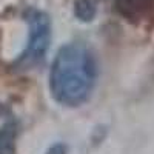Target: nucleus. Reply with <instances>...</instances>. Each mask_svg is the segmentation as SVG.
I'll use <instances>...</instances> for the list:
<instances>
[{
  "instance_id": "6",
  "label": "nucleus",
  "mask_w": 154,
  "mask_h": 154,
  "mask_svg": "<svg viewBox=\"0 0 154 154\" xmlns=\"http://www.w3.org/2000/svg\"><path fill=\"white\" fill-rule=\"evenodd\" d=\"M45 154H68V145L66 143H62V142L54 143L53 146H49L46 149Z\"/></svg>"
},
{
  "instance_id": "3",
  "label": "nucleus",
  "mask_w": 154,
  "mask_h": 154,
  "mask_svg": "<svg viewBox=\"0 0 154 154\" xmlns=\"http://www.w3.org/2000/svg\"><path fill=\"white\" fill-rule=\"evenodd\" d=\"M114 6L133 26L146 31L154 28V0H114Z\"/></svg>"
},
{
  "instance_id": "2",
  "label": "nucleus",
  "mask_w": 154,
  "mask_h": 154,
  "mask_svg": "<svg viewBox=\"0 0 154 154\" xmlns=\"http://www.w3.org/2000/svg\"><path fill=\"white\" fill-rule=\"evenodd\" d=\"M28 23V42L23 53L12 62L14 71H28L45 60L51 43V19L46 12L29 8L25 14Z\"/></svg>"
},
{
  "instance_id": "5",
  "label": "nucleus",
  "mask_w": 154,
  "mask_h": 154,
  "mask_svg": "<svg viewBox=\"0 0 154 154\" xmlns=\"http://www.w3.org/2000/svg\"><path fill=\"white\" fill-rule=\"evenodd\" d=\"M74 16L80 22H91L96 17V5L91 0H75Z\"/></svg>"
},
{
  "instance_id": "1",
  "label": "nucleus",
  "mask_w": 154,
  "mask_h": 154,
  "mask_svg": "<svg viewBox=\"0 0 154 154\" xmlns=\"http://www.w3.org/2000/svg\"><path fill=\"white\" fill-rule=\"evenodd\" d=\"M96 53L83 42L59 48L49 69V93L59 105L77 108L89 100L97 83Z\"/></svg>"
},
{
  "instance_id": "4",
  "label": "nucleus",
  "mask_w": 154,
  "mask_h": 154,
  "mask_svg": "<svg viewBox=\"0 0 154 154\" xmlns=\"http://www.w3.org/2000/svg\"><path fill=\"white\" fill-rule=\"evenodd\" d=\"M19 123L8 120L0 126V154H17Z\"/></svg>"
}]
</instances>
